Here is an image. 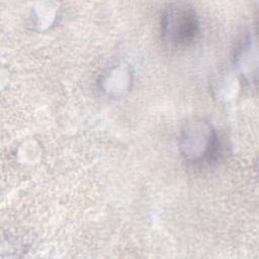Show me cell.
Here are the masks:
<instances>
[{
    "label": "cell",
    "mask_w": 259,
    "mask_h": 259,
    "mask_svg": "<svg viewBox=\"0 0 259 259\" xmlns=\"http://www.w3.org/2000/svg\"><path fill=\"white\" fill-rule=\"evenodd\" d=\"M161 33L172 46L191 44L199 33V21L193 7L184 2L169 4L162 14Z\"/></svg>",
    "instance_id": "6da1fadb"
},
{
    "label": "cell",
    "mask_w": 259,
    "mask_h": 259,
    "mask_svg": "<svg viewBox=\"0 0 259 259\" xmlns=\"http://www.w3.org/2000/svg\"><path fill=\"white\" fill-rule=\"evenodd\" d=\"M182 153L193 163H210L217 160L221 143L215 131L207 123L195 121L186 125L182 134Z\"/></svg>",
    "instance_id": "7a4b0ae2"
}]
</instances>
